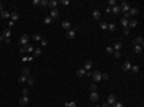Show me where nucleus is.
<instances>
[{
	"mask_svg": "<svg viewBox=\"0 0 144 107\" xmlns=\"http://www.w3.org/2000/svg\"><path fill=\"white\" fill-rule=\"evenodd\" d=\"M119 8H120V13H123V15H126V13L130 11V8H131V5H130L128 2H122L119 5Z\"/></svg>",
	"mask_w": 144,
	"mask_h": 107,
	"instance_id": "obj_1",
	"label": "nucleus"
},
{
	"mask_svg": "<svg viewBox=\"0 0 144 107\" xmlns=\"http://www.w3.org/2000/svg\"><path fill=\"white\" fill-rule=\"evenodd\" d=\"M91 78H93V82L95 83H99L102 80V72H99V71H93L91 72Z\"/></svg>",
	"mask_w": 144,
	"mask_h": 107,
	"instance_id": "obj_2",
	"label": "nucleus"
},
{
	"mask_svg": "<svg viewBox=\"0 0 144 107\" xmlns=\"http://www.w3.org/2000/svg\"><path fill=\"white\" fill-rule=\"evenodd\" d=\"M19 45H21V46L29 45V35H27V34H23L21 37H19Z\"/></svg>",
	"mask_w": 144,
	"mask_h": 107,
	"instance_id": "obj_3",
	"label": "nucleus"
},
{
	"mask_svg": "<svg viewBox=\"0 0 144 107\" xmlns=\"http://www.w3.org/2000/svg\"><path fill=\"white\" fill-rule=\"evenodd\" d=\"M130 19H131V18H130L128 15H123V18H120V24H122L123 29L128 27V21H130Z\"/></svg>",
	"mask_w": 144,
	"mask_h": 107,
	"instance_id": "obj_4",
	"label": "nucleus"
},
{
	"mask_svg": "<svg viewBox=\"0 0 144 107\" xmlns=\"http://www.w3.org/2000/svg\"><path fill=\"white\" fill-rule=\"evenodd\" d=\"M61 27L64 29V31H71L72 29V24H71V21H67V19H64V21H61Z\"/></svg>",
	"mask_w": 144,
	"mask_h": 107,
	"instance_id": "obj_5",
	"label": "nucleus"
},
{
	"mask_svg": "<svg viewBox=\"0 0 144 107\" xmlns=\"http://www.w3.org/2000/svg\"><path fill=\"white\" fill-rule=\"evenodd\" d=\"M66 37L69 40H74L75 37H77V29H71V31H67L66 32Z\"/></svg>",
	"mask_w": 144,
	"mask_h": 107,
	"instance_id": "obj_6",
	"label": "nucleus"
},
{
	"mask_svg": "<svg viewBox=\"0 0 144 107\" xmlns=\"http://www.w3.org/2000/svg\"><path fill=\"white\" fill-rule=\"evenodd\" d=\"M91 67H93V62H91L90 59H87V61L83 62V67H82V69L87 71V72H91Z\"/></svg>",
	"mask_w": 144,
	"mask_h": 107,
	"instance_id": "obj_7",
	"label": "nucleus"
},
{
	"mask_svg": "<svg viewBox=\"0 0 144 107\" xmlns=\"http://www.w3.org/2000/svg\"><path fill=\"white\" fill-rule=\"evenodd\" d=\"M91 18H93L95 21H99V19H101V11H99L98 8H95L93 13H91Z\"/></svg>",
	"mask_w": 144,
	"mask_h": 107,
	"instance_id": "obj_8",
	"label": "nucleus"
},
{
	"mask_svg": "<svg viewBox=\"0 0 144 107\" xmlns=\"http://www.w3.org/2000/svg\"><path fill=\"white\" fill-rule=\"evenodd\" d=\"M19 19V13L16 11V10H13L11 11V15H10V21H13V22H16Z\"/></svg>",
	"mask_w": 144,
	"mask_h": 107,
	"instance_id": "obj_9",
	"label": "nucleus"
},
{
	"mask_svg": "<svg viewBox=\"0 0 144 107\" xmlns=\"http://www.w3.org/2000/svg\"><path fill=\"white\" fill-rule=\"evenodd\" d=\"M122 71L123 72H130V71H131V62H130V61H125L122 64Z\"/></svg>",
	"mask_w": 144,
	"mask_h": 107,
	"instance_id": "obj_10",
	"label": "nucleus"
},
{
	"mask_svg": "<svg viewBox=\"0 0 144 107\" xmlns=\"http://www.w3.org/2000/svg\"><path fill=\"white\" fill-rule=\"evenodd\" d=\"M48 16H50V18L53 19V21H54V19H59V11H58V8H56V10H51Z\"/></svg>",
	"mask_w": 144,
	"mask_h": 107,
	"instance_id": "obj_11",
	"label": "nucleus"
},
{
	"mask_svg": "<svg viewBox=\"0 0 144 107\" xmlns=\"http://www.w3.org/2000/svg\"><path fill=\"white\" fill-rule=\"evenodd\" d=\"M135 27H138V19L131 18V19L128 21V29H135Z\"/></svg>",
	"mask_w": 144,
	"mask_h": 107,
	"instance_id": "obj_12",
	"label": "nucleus"
},
{
	"mask_svg": "<svg viewBox=\"0 0 144 107\" xmlns=\"http://www.w3.org/2000/svg\"><path fill=\"white\" fill-rule=\"evenodd\" d=\"M98 99H99L98 91H90V101H91V102H96Z\"/></svg>",
	"mask_w": 144,
	"mask_h": 107,
	"instance_id": "obj_13",
	"label": "nucleus"
},
{
	"mask_svg": "<svg viewBox=\"0 0 144 107\" xmlns=\"http://www.w3.org/2000/svg\"><path fill=\"white\" fill-rule=\"evenodd\" d=\"M126 15H128L130 18H135V16L138 15V8H136V6H131V8H130V11L126 13Z\"/></svg>",
	"mask_w": 144,
	"mask_h": 107,
	"instance_id": "obj_14",
	"label": "nucleus"
},
{
	"mask_svg": "<svg viewBox=\"0 0 144 107\" xmlns=\"http://www.w3.org/2000/svg\"><path fill=\"white\" fill-rule=\"evenodd\" d=\"M42 53H43V50H42V46H37L35 50H34V53H32V56L34 58H39V56H42Z\"/></svg>",
	"mask_w": 144,
	"mask_h": 107,
	"instance_id": "obj_15",
	"label": "nucleus"
},
{
	"mask_svg": "<svg viewBox=\"0 0 144 107\" xmlns=\"http://www.w3.org/2000/svg\"><path fill=\"white\" fill-rule=\"evenodd\" d=\"M58 5H59V2H58V0H48V6H50L51 10H56Z\"/></svg>",
	"mask_w": 144,
	"mask_h": 107,
	"instance_id": "obj_16",
	"label": "nucleus"
},
{
	"mask_svg": "<svg viewBox=\"0 0 144 107\" xmlns=\"http://www.w3.org/2000/svg\"><path fill=\"white\" fill-rule=\"evenodd\" d=\"M115 101H117V98H115V94H109V96H107V101H106V102H107V104H109V107H111V106L114 104Z\"/></svg>",
	"mask_w": 144,
	"mask_h": 107,
	"instance_id": "obj_17",
	"label": "nucleus"
},
{
	"mask_svg": "<svg viewBox=\"0 0 144 107\" xmlns=\"http://www.w3.org/2000/svg\"><path fill=\"white\" fill-rule=\"evenodd\" d=\"M24 50H26V53L32 54V53H34V50H35V46H34L32 43H29V45H26V46H24Z\"/></svg>",
	"mask_w": 144,
	"mask_h": 107,
	"instance_id": "obj_18",
	"label": "nucleus"
},
{
	"mask_svg": "<svg viewBox=\"0 0 144 107\" xmlns=\"http://www.w3.org/2000/svg\"><path fill=\"white\" fill-rule=\"evenodd\" d=\"M19 104L27 107V104H29V96H21V99H19Z\"/></svg>",
	"mask_w": 144,
	"mask_h": 107,
	"instance_id": "obj_19",
	"label": "nucleus"
},
{
	"mask_svg": "<svg viewBox=\"0 0 144 107\" xmlns=\"http://www.w3.org/2000/svg\"><path fill=\"white\" fill-rule=\"evenodd\" d=\"M2 35L5 37V40H10V35H11V29H3V32H2Z\"/></svg>",
	"mask_w": 144,
	"mask_h": 107,
	"instance_id": "obj_20",
	"label": "nucleus"
},
{
	"mask_svg": "<svg viewBox=\"0 0 144 107\" xmlns=\"http://www.w3.org/2000/svg\"><path fill=\"white\" fill-rule=\"evenodd\" d=\"M112 48H114V51H122V48H123V43H122V42H115Z\"/></svg>",
	"mask_w": 144,
	"mask_h": 107,
	"instance_id": "obj_21",
	"label": "nucleus"
},
{
	"mask_svg": "<svg viewBox=\"0 0 144 107\" xmlns=\"http://www.w3.org/2000/svg\"><path fill=\"white\" fill-rule=\"evenodd\" d=\"M135 45H141V46H144V38H143L141 35H138V37L135 38Z\"/></svg>",
	"mask_w": 144,
	"mask_h": 107,
	"instance_id": "obj_22",
	"label": "nucleus"
},
{
	"mask_svg": "<svg viewBox=\"0 0 144 107\" xmlns=\"http://www.w3.org/2000/svg\"><path fill=\"white\" fill-rule=\"evenodd\" d=\"M10 15H11L10 11H5V10H3V11L0 13V18H2V19H8V21H10Z\"/></svg>",
	"mask_w": 144,
	"mask_h": 107,
	"instance_id": "obj_23",
	"label": "nucleus"
},
{
	"mask_svg": "<svg viewBox=\"0 0 144 107\" xmlns=\"http://www.w3.org/2000/svg\"><path fill=\"white\" fill-rule=\"evenodd\" d=\"M139 71H141V67H139L138 64H131V71H130V72H133V73H139Z\"/></svg>",
	"mask_w": 144,
	"mask_h": 107,
	"instance_id": "obj_24",
	"label": "nucleus"
},
{
	"mask_svg": "<svg viewBox=\"0 0 144 107\" xmlns=\"http://www.w3.org/2000/svg\"><path fill=\"white\" fill-rule=\"evenodd\" d=\"M42 38H43V37L40 35V34H34L32 35V40H34V42H39L40 43V42H42Z\"/></svg>",
	"mask_w": 144,
	"mask_h": 107,
	"instance_id": "obj_25",
	"label": "nucleus"
},
{
	"mask_svg": "<svg viewBox=\"0 0 144 107\" xmlns=\"http://www.w3.org/2000/svg\"><path fill=\"white\" fill-rule=\"evenodd\" d=\"M77 77H87V71H83V69H77Z\"/></svg>",
	"mask_w": 144,
	"mask_h": 107,
	"instance_id": "obj_26",
	"label": "nucleus"
},
{
	"mask_svg": "<svg viewBox=\"0 0 144 107\" xmlns=\"http://www.w3.org/2000/svg\"><path fill=\"white\" fill-rule=\"evenodd\" d=\"M143 48H144V46H141V45H135V53H136V54H141Z\"/></svg>",
	"mask_w": 144,
	"mask_h": 107,
	"instance_id": "obj_27",
	"label": "nucleus"
},
{
	"mask_svg": "<svg viewBox=\"0 0 144 107\" xmlns=\"http://www.w3.org/2000/svg\"><path fill=\"white\" fill-rule=\"evenodd\" d=\"M26 83H27V85H29V86H32V85H34V83H35V80H34V77H32V75H30V77H27V80H26Z\"/></svg>",
	"mask_w": 144,
	"mask_h": 107,
	"instance_id": "obj_28",
	"label": "nucleus"
},
{
	"mask_svg": "<svg viewBox=\"0 0 144 107\" xmlns=\"http://www.w3.org/2000/svg\"><path fill=\"white\" fill-rule=\"evenodd\" d=\"M51 22H53V19L50 18V16H45V18H43V24H47V26H50Z\"/></svg>",
	"mask_w": 144,
	"mask_h": 107,
	"instance_id": "obj_29",
	"label": "nucleus"
},
{
	"mask_svg": "<svg viewBox=\"0 0 144 107\" xmlns=\"http://www.w3.org/2000/svg\"><path fill=\"white\" fill-rule=\"evenodd\" d=\"M111 13H114V15H119V13H120V8H119V5L112 6V8H111Z\"/></svg>",
	"mask_w": 144,
	"mask_h": 107,
	"instance_id": "obj_30",
	"label": "nucleus"
},
{
	"mask_svg": "<svg viewBox=\"0 0 144 107\" xmlns=\"http://www.w3.org/2000/svg\"><path fill=\"white\" fill-rule=\"evenodd\" d=\"M106 5L109 6V8H112V6H115V5H119L117 2H115V0H107V3H106Z\"/></svg>",
	"mask_w": 144,
	"mask_h": 107,
	"instance_id": "obj_31",
	"label": "nucleus"
},
{
	"mask_svg": "<svg viewBox=\"0 0 144 107\" xmlns=\"http://www.w3.org/2000/svg\"><path fill=\"white\" fill-rule=\"evenodd\" d=\"M111 107H125V106H123V102H122V101H115Z\"/></svg>",
	"mask_w": 144,
	"mask_h": 107,
	"instance_id": "obj_32",
	"label": "nucleus"
},
{
	"mask_svg": "<svg viewBox=\"0 0 144 107\" xmlns=\"http://www.w3.org/2000/svg\"><path fill=\"white\" fill-rule=\"evenodd\" d=\"M112 56H114L115 59H120V58H122V51H114V53H112Z\"/></svg>",
	"mask_w": 144,
	"mask_h": 107,
	"instance_id": "obj_33",
	"label": "nucleus"
},
{
	"mask_svg": "<svg viewBox=\"0 0 144 107\" xmlns=\"http://www.w3.org/2000/svg\"><path fill=\"white\" fill-rule=\"evenodd\" d=\"M90 91H98V83H91V85H90Z\"/></svg>",
	"mask_w": 144,
	"mask_h": 107,
	"instance_id": "obj_34",
	"label": "nucleus"
},
{
	"mask_svg": "<svg viewBox=\"0 0 144 107\" xmlns=\"http://www.w3.org/2000/svg\"><path fill=\"white\" fill-rule=\"evenodd\" d=\"M21 75H24V77H30V71L29 69H23V73Z\"/></svg>",
	"mask_w": 144,
	"mask_h": 107,
	"instance_id": "obj_35",
	"label": "nucleus"
},
{
	"mask_svg": "<svg viewBox=\"0 0 144 107\" xmlns=\"http://www.w3.org/2000/svg\"><path fill=\"white\" fill-rule=\"evenodd\" d=\"M99 27L102 29V31H106V29H107V22H104V21H101L99 22Z\"/></svg>",
	"mask_w": 144,
	"mask_h": 107,
	"instance_id": "obj_36",
	"label": "nucleus"
},
{
	"mask_svg": "<svg viewBox=\"0 0 144 107\" xmlns=\"http://www.w3.org/2000/svg\"><path fill=\"white\" fill-rule=\"evenodd\" d=\"M106 53H107V54H112V53H114V48H112L111 45H109V46H106Z\"/></svg>",
	"mask_w": 144,
	"mask_h": 107,
	"instance_id": "obj_37",
	"label": "nucleus"
},
{
	"mask_svg": "<svg viewBox=\"0 0 144 107\" xmlns=\"http://www.w3.org/2000/svg\"><path fill=\"white\" fill-rule=\"evenodd\" d=\"M47 45H48V40H47V38H42V42H40V46H42V48H45Z\"/></svg>",
	"mask_w": 144,
	"mask_h": 107,
	"instance_id": "obj_38",
	"label": "nucleus"
},
{
	"mask_svg": "<svg viewBox=\"0 0 144 107\" xmlns=\"http://www.w3.org/2000/svg\"><path fill=\"white\" fill-rule=\"evenodd\" d=\"M26 80H27V77H24V75H19L18 82H19V83H26Z\"/></svg>",
	"mask_w": 144,
	"mask_h": 107,
	"instance_id": "obj_39",
	"label": "nucleus"
},
{
	"mask_svg": "<svg viewBox=\"0 0 144 107\" xmlns=\"http://www.w3.org/2000/svg\"><path fill=\"white\" fill-rule=\"evenodd\" d=\"M0 42H2V43H11V40H5V37L0 34Z\"/></svg>",
	"mask_w": 144,
	"mask_h": 107,
	"instance_id": "obj_40",
	"label": "nucleus"
},
{
	"mask_svg": "<svg viewBox=\"0 0 144 107\" xmlns=\"http://www.w3.org/2000/svg\"><path fill=\"white\" fill-rule=\"evenodd\" d=\"M107 31H115V24H112V22H111V24H107Z\"/></svg>",
	"mask_w": 144,
	"mask_h": 107,
	"instance_id": "obj_41",
	"label": "nucleus"
},
{
	"mask_svg": "<svg viewBox=\"0 0 144 107\" xmlns=\"http://www.w3.org/2000/svg\"><path fill=\"white\" fill-rule=\"evenodd\" d=\"M59 5H64V6H67V5H71V2H69V0H61V2H59Z\"/></svg>",
	"mask_w": 144,
	"mask_h": 107,
	"instance_id": "obj_42",
	"label": "nucleus"
},
{
	"mask_svg": "<svg viewBox=\"0 0 144 107\" xmlns=\"http://www.w3.org/2000/svg\"><path fill=\"white\" fill-rule=\"evenodd\" d=\"M64 107H77V104H75V102H66Z\"/></svg>",
	"mask_w": 144,
	"mask_h": 107,
	"instance_id": "obj_43",
	"label": "nucleus"
},
{
	"mask_svg": "<svg viewBox=\"0 0 144 107\" xmlns=\"http://www.w3.org/2000/svg\"><path fill=\"white\" fill-rule=\"evenodd\" d=\"M32 59H34V56H24V58H23V61L26 62V61H32Z\"/></svg>",
	"mask_w": 144,
	"mask_h": 107,
	"instance_id": "obj_44",
	"label": "nucleus"
},
{
	"mask_svg": "<svg viewBox=\"0 0 144 107\" xmlns=\"http://www.w3.org/2000/svg\"><path fill=\"white\" fill-rule=\"evenodd\" d=\"M48 5V0H40V6H47Z\"/></svg>",
	"mask_w": 144,
	"mask_h": 107,
	"instance_id": "obj_45",
	"label": "nucleus"
},
{
	"mask_svg": "<svg viewBox=\"0 0 144 107\" xmlns=\"http://www.w3.org/2000/svg\"><path fill=\"white\" fill-rule=\"evenodd\" d=\"M32 5H35V6H40V0H34V2H32Z\"/></svg>",
	"mask_w": 144,
	"mask_h": 107,
	"instance_id": "obj_46",
	"label": "nucleus"
},
{
	"mask_svg": "<svg viewBox=\"0 0 144 107\" xmlns=\"http://www.w3.org/2000/svg\"><path fill=\"white\" fill-rule=\"evenodd\" d=\"M27 94H29V89L24 88V89H23V96H27Z\"/></svg>",
	"mask_w": 144,
	"mask_h": 107,
	"instance_id": "obj_47",
	"label": "nucleus"
},
{
	"mask_svg": "<svg viewBox=\"0 0 144 107\" xmlns=\"http://www.w3.org/2000/svg\"><path fill=\"white\" fill-rule=\"evenodd\" d=\"M128 34H130V29H128V27L123 29V35H128Z\"/></svg>",
	"mask_w": 144,
	"mask_h": 107,
	"instance_id": "obj_48",
	"label": "nucleus"
},
{
	"mask_svg": "<svg viewBox=\"0 0 144 107\" xmlns=\"http://www.w3.org/2000/svg\"><path fill=\"white\" fill-rule=\"evenodd\" d=\"M107 78H109V73L104 72V73H102V80H107Z\"/></svg>",
	"mask_w": 144,
	"mask_h": 107,
	"instance_id": "obj_49",
	"label": "nucleus"
},
{
	"mask_svg": "<svg viewBox=\"0 0 144 107\" xmlns=\"http://www.w3.org/2000/svg\"><path fill=\"white\" fill-rule=\"evenodd\" d=\"M13 26H15V22H13V21H8V29H11Z\"/></svg>",
	"mask_w": 144,
	"mask_h": 107,
	"instance_id": "obj_50",
	"label": "nucleus"
},
{
	"mask_svg": "<svg viewBox=\"0 0 144 107\" xmlns=\"http://www.w3.org/2000/svg\"><path fill=\"white\" fill-rule=\"evenodd\" d=\"M2 11H3V3L0 2V13H2Z\"/></svg>",
	"mask_w": 144,
	"mask_h": 107,
	"instance_id": "obj_51",
	"label": "nucleus"
},
{
	"mask_svg": "<svg viewBox=\"0 0 144 107\" xmlns=\"http://www.w3.org/2000/svg\"><path fill=\"white\" fill-rule=\"evenodd\" d=\"M101 107H109V104H107V102H102V106Z\"/></svg>",
	"mask_w": 144,
	"mask_h": 107,
	"instance_id": "obj_52",
	"label": "nucleus"
},
{
	"mask_svg": "<svg viewBox=\"0 0 144 107\" xmlns=\"http://www.w3.org/2000/svg\"><path fill=\"white\" fill-rule=\"evenodd\" d=\"M95 107H101V106H95Z\"/></svg>",
	"mask_w": 144,
	"mask_h": 107,
	"instance_id": "obj_53",
	"label": "nucleus"
},
{
	"mask_svg": "<svg viewBox=\"0 0 144 107\" xmlns=\"http://www.w3.org/2000/svg\"><path fill=\"white\" fill-rule=\"evenodd\" d=\"M0 19H2V18H0Z\"/></svg>",
	"mask_w": 144,
	"mask_h": 107,
	"instance_id": "obj_54",
	"label": "nucleus"
},
{
	"mask_svg": "<svg viewBox=\"0 0 144 107\" xmlns=\"http://www.w3.org/2000/svg\"><path fill=\"white\" fill-rule=\"evenodd\" d=\"M39 107H40V106H39Z\"/></svg>",
	"mask_w": 144,
	"mask_h": 107,
	"instance_id": "obj_55",
	"label": "nucleus"
}]
</instances>
